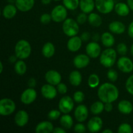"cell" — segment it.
<instances>
[{
  "label": "cell",
  "instance_id": "1f68e13d",
  "mask_svg": "<svg viewBox=\"0 0 133 133\" xmlns=\"http://www.w3.org/2000/svg\"><path fill=\"white\" fill-rule=\"evenodd\" d=\"M104 110H105V104L101 101L94 103L90 107L91 112L95 115L101 114Z\"/></svg>",
  "mask_w": 133,
  "mask_h": 133
},
{
  "label": "cell",
  "instance_id": "4dcf8cb0",
  "mask_svg": "<svg viewBox=\"0 0 133 133\" xmlns=\"http://www.w3.org/2000/svg\"><path fill=\"white\" fill-rule=\"evenodd\" d=\"M14 71L17 74L19 75H24L27 71V65L24 61L20 59L16 62L14 64Z\"/></svg>",
  "mask_w": 133,
  "mask_h": 133
},
{
  "label": "cell",
  "instance_id": "ab89813d",
  "mask_svg": "<svg viewBox=\"0 0 133 133\" xmlns=\"http://www.w3.org/2000/svg\"><path fill=\"white\" fill-rule=\"evenodd\" d=\"M117 52L121 55H125L127 52V46L125 43H120L117 45Z\"/></svg>",
  "mask_w": 133,
  "mask_h": 133
},
{
  "label": "cell",
  "instance_id": "f1b7e54d",
  "mask_svg": "<svg viewBox=\"0 0 133 133\" xmlns=\"http://www.w3.org/2000/svg\"><path fill=\"white\" fill-rule=\"evenodd\" d=\"M61 125L66 129H70L72 127L74 124L73 118L68 114H64V115L62 116L60 119Z\"/></svg>",
  "mask_w": 133,
  "mask_h": 133
},
{
  "label": "cell",
  "instance_id": "816d5d0a",
  "mask_svg": "<svg viewBox=\"0 0 133 133\" xmlns=\"http://www.w3.org/2000/svg\"><path fill=\"white\" fill-rule=\"evenodd\" d=\"M52 0H41V2L44 5H48L51 2Z\"/></svg>",
  "mask_w": 133,
  "mask_h": 133
},
{
  "label": "cell",
  "instance_id": "484cf974",
  "mask_svg": "<svg viewBox=\"0 0 133 133\" xmlns=\"http://www.w3.org/2000/svg\"><path fill=\"white\" fill-rule=\"evenodd\" d=\"M69 81L71 85L78 87L82 82V75L79 71H73L69 75Z\"/></svg>",
  "mask_w": 133,
  "mask_h": 133
},
{
  "label": "cell",
  "instance_id": "52a82bcc",
  "mask_svg": "<svg viewBox=\"0 0 133 133\" xmlns=\"http://www.w3.org/2000/svg\"><path fill=\"white\" fill-rule=\"evenodd\" d=\"M97 10L102 14H109L114 9V0H95Z\"/></svg>",
  "mask_w": 133,
  "mask_h": 133
},
{
  "label": "cell",
  "instance_id": "9f6ffc18",
  "mask_svg": "<svg viewBox=\"0 0 133 133\" xmlns=\"http://www.w3.org/2000/svg\"><path fill=\"white\" fill-rule=\"evenodd\" d=\"M103 133H113V131L110 129H105L103 131Z\"/></svg>",
  "mask_w": 133,
  "mask_h": 133
},
{
  "label": "cell",
  "instance_id": "6f0895ef",
  "mask_svg": "<svg viewBox=\"0 0 133 133\" xmlns=\"http://www.w3.org/2000/svg\"><path fill=\"white\" fill-rule=\"evenodd\" d=\"M131 55L133 56V44H132V45H131Z\"/></svg>",
  "mask_w": 133,
  "mask_h": 133
},
{
  "label": "cell",
  "instance_id": "c3c4849f",
  "mask_svg": "<svg viewBox=\"0 0 133 133\" xmlns=\"http://www.w3.org/2000/svg\"><path fill=\"white\" fill-rule=\"evenodd\" d=\"M128 35L131 38H133V21L130 23L128 28Z\"/></svg>",
  "mask_w": 133,
  "mask_h": 133
},
{
  "label": "cell",
  "instance_id": "9a60e30c",
  "mask_svg": "<svg viewBox=\"0 0 133 133\" xmlns=\"http://www.w3.org/2000/svg\"><path fill=\"white\" fill-rule=\"evenodd\" d=\"M87 127L90 132H97L101 131L103 127V120L101 118L97 116L91 118L87 124Z\"/></svg>",
  "mask_w": 133,
  "mask_h": 133
},
{
  "label": "cell",
  "instance_id": "8992f818",
  "mask_svg": "<svg viewBox=\"0 0 133 133\" xmlns=\"http://www.w3.org/2000/svg\"><path fill=\"white\" fill-rule=\"evenodd\" d=\"M52 20L55 22H62L67 18V9L64 5H58L55 6L51 12Z\"/></svg>",
  "mask_w": 133,
  "mask_h": 133
},
{
  "label": "cell",
  "instance_id": "5b68a950",
  "mask_svg": "<svg viewBox=\"0 0 133 133\" xmlns=\"http://www.w3.org/2000/svg\"><path fill=\"white\" fill-rule=\"evenodd\" d=\"M16 104L9 98H3L0 101V114L6 116L14 112L16 110Z\"/></svg>",
  "mask_w": 133,
  "mask_h": 133
},
{
  "label": "cell",
  "instance_id": "7c38bea8",
  "mask_svg": "<svg viewBox=\"0 0 133 133\" xmlns=\"http://www.w3.org/2000/svg\"><path fill=\"white\" fill-rule=\"evenodd\" d=\"M57 89L51 84H45L41 88V93L43 97L48 99H53L57 95Z\"/></svg>",
  "mask_w": 133,
  "mask_h": 133
},
{
  "label": "cell",
  "instance_id": "277c9868",
  "mask_svg": "<svg viewBox=\"0 0 133 133\" xmlns=\"http://www.w3.org/2000/svg\"><path fill=\"white\" fill-rule=\"evenodd\" d=\"M62 30L66 36L70 37L76 36L79 32V23L72 18H66L62 24Z\"/></svg>",
  "mask_w": 133,
  "mask_h": 133
},
{
  "label": "cell",
  "instance_id": "3957f363",
  "mask_svg": "<svg viewBox=\"0 0 133 133\" xmlns=\"http://www.w3.org/2000/svg\"><path fill=\"white\" fill-rule=\"evenodd\" d=\"M116 57L117 53L116 50L109 48L104 50L100 55V63L105 68H111L115 64Z\"/></svg>",
  "mask_w": 133,
  "mask_h": 133
},
{
  "label": "cell",
  "instance_id": "6da1fadb",
  "mask_svg": "<svg viewBox=\"0 0 133 133\" xmlns=\"http://www.w3.org/2000/svg\"><path fill=\"white\" fill-rule=\"evenodd\" d=\"M97 96L100 101L104 103H112L118 99L119 97V90L114 84L105 83L99 87Z\"/></svg>",
  "mask_w": 133,
  "mask_h": 133
},
{
  "label": "cell",
  "instance_id": "f907efd6",
  "mask_svg": "<svg viewBox=\"0 0 133 133\" xmlns=\"http://www.w3.org/2000/svg\"><path fill=\"white\" fill-rule=\"evenodd\" d=\"M127 2L130 9L133 10V0H127Z\"/></svg>",
  "mask_w": 133,
  "mask_h": 133
},
{
  "label": "cell",
  "instance_id": "8fae6325",
  "mask_svg": "<svg viewBox=\"0 0 133 133\" xmlns=\"http://www.w3.org/2000/svg\"><path fill=\"white\" fill-rule=\"evenodd\" d=\"M45 79L48 83L54 86L61 83L62 77L59 72L54 70H51L47 71L45 74Z\"/></svg>",
  "mask_w": 133,
  "mask_h": 133
},
{
  "label": "cell",
  "instance_id": "5bb4252c",
  "mask_svg": "<svg viewBox=\"0 0 133 133\" xmlns=\"http://www.w3.org/2000/svg\"><path fill=\"white\" fill-rule=\"evenodd\" d=\"M74 116L76 120L79 122H84L88 117V108L84 105H78L74 112Z\"/></svg>",
  "mask_w": 133,
  "mask_h": 133
},
{
  "label": "cell",
  "instance_id": "f5cc1de1",
  "mask_svg": "<svg viewBox=\"0 0 133 133\" xmlns=\"http://www.w3.org/2000/svg\"><path fill=\"white\" fill-rule=\"evenodd\" d=\"M16 58H17L16 56V57H14V56H12V57H10V58H9V61H10V62H16Z\"/></svg>",
  "mask_w": 133,
  "mask_h": 133
},
{
  "label": "cell",
  "instance_id": "d6a6232c",
  "mask_svg": "<svg viewBox=\"0 0 133 133\" xmlns=\"http://www.w3.org/2000/svg\"><path fill=\"white\" fill-rule=\"evenodd\" d=\"M63 5L68 10H74L79 6V0H62Z\"/></svg>",
  "mask_w": 133,
  "mask_h": 133
},
{
  "label": "cell",
  "instance_id": "4fadbf2b",
  "mask_svg": "<svg viewBox=\"0 0 133 133\" xmlns=\"http://www.w3.org/2000/svg\"><path fill=\"white\" fill-rule=\"evenodd\" d=\"M86 52L90 58H97L101 53V47L96 42H92L86 47Z\"/></svg>",
  "mask_w": 133,
  "mask_h": 133
},
{
  "label": "cell",
  "instance_id": "8d00e7d4",
  "mask_svg": "<svg viewBox=\"0 0 133 133\" xmlns=\"http://www.w3.org/2000/svg\"><path fill=\"white\" fill-rule=\"evenodd\" d=\"M84 99V94L82 91H77L74 94V100L77 103H81Z\"/></svg>",
  "mask_w": 133,
  "mask_h": 133
},
{
  "label": "cell",
  "instance_id": "d6986e66",
  "mask_svg": "<svg viewBox=\"0 0 133 133\" xmlns=\"http://www.w3.org/2000/svg\"><path fill=\"white\" fill-rule=\"evenodd\" d=\"M35 0H16L15 5L18 10L22 12H27L32 9Z\"/></svg>",
  "mask_w": 133,
  "mask_h": 133
},
{
  "label": "cell",
  "instance_id": "836d02e7",
  "mask_svg": "<svg viewBox=\"0 0 133 133\" xmlns=\"http://www.w3.org/2000/svg\"><path fill=\"white\" fill-rule=\"evenodd\" d=\"M88 84L90 88H96L99 84V78L97 74H92L89 76L88 79Z\"/></svg>",
  "mask_w": 133,
  "mask_h": 133
},
{
  "label": "cell",
  "instance_id": "30bf717a",
  "mask_svg": "<svg viewBox=\"0 0 133 133\" xmlns=\"http://www.w3.org/2000/svg\"><path fill=\"white\" fill-rule=\"evenodd\" d=\"M37 93L33 88H29L25 90L21 95L20 99L22 103L25 105H30L36 100Z\"/></svg>",
  "mask_w": 133,
  "mask_h": 133
},
{
  "label": "cell",
  "instance_id": "d4e9b609",
  "mask_svg": "<svg viewBox=\"0 0 133 133\" xmlns=\"http://www.w3.org/2000/svg\"><path fill=\"white\" fill-rule=\"evenodd\" d=\"M17 7L12 4L6 5L3 9V16L6 19H12L16 16L17 12Z\"/></svg>",
  "mask_w": 133,
  "mask_h": 133
},
{
  "label": "cell",
  "instance_id": "ba28073f",
  "mask_svg": "<svg viewBox=\"0 0 133 133\" xmlns=\"http://www.w3.org/2000/svg\"><path fill=\"white\" fill-rule=\"evenodd\" d=\"M74 102L70 96H66L62 97L58 103V109L63 114H68L73 110Z\"/></svg>",
  "mask_w": 133,
  "mask_h": 133
},
{
  "label": "cell",
  "instance_id": "ee69618b",
  "mask_svg": "<svg viewBox=\"0 0 133 133\" xmlns=\"http://www.w3.org/2000/svg\"><path fill=\"white\" fill-rule=\"evenodd\" d=\"M74 131L77 133H83L86 132V127L83 123H77L74 127Z\"/></svg>",
  "mask_w": 133,
  "mask_h": 133
},
{
  "label": "cell",
  "instance_id": "f6af8a7d",
  "mask_svg": "<svg viewBox=\"0 0 133 133\" xmlns=\"http://www.w3.org/2000/svg\"><path fill=\"white\" fill-rule=\"evenodd\" d=\"M36 84V81L35 78H30L28 81V86L30 88H34Z\"/></svg>",
  "mask_w": 133,
  "mask_h": 133
},
{
  "label": "cell",
  "instance_id": "d590c367",
  "mask_svg": "<svg viewBox=\"0 0 133 133\" xmlns=\"http://www.w3.org/2000/svg\"><path fill=\"white\" fill-rule=\"evenodd\" d=\"M125 88L127 92L133 96V74L129 77L126 81Z\"/></svg>",
  "mask_w": 133,
  "mask_h": 133
},
{
  "label": "cell",
  "instance_id": "7bdbcfd3",
  "mask_svg": "<svg viewBox=\"0 0 133 133\" xmlns=\"http://www.w3.org/2000/svg\"><path fill=\"white\" fill-rule=\"evenodd\" d=\"M57 89L58 93H60L61 94H65L68 91V87L64 83H60L59 84H57Z\"/></svg>",
  "mask_w": 133,
  "mask_h": 133
},
{
  "label": "cell",
  "instance_id": "db71d44e",
  "mask_svg": "<svg viewBox=\"0 0 133 133\" xmlns=\"http://www.w3.org/2000/svg\"><path fill=\"white\" fill-rule=\"evenodd\" d=\"M99 35H97V34H96L95 35H94L93 39L95 41H97V40H99Z\"/></svg>",
  "mask_w": 133,
  "mask_h": 133
},
{
  "label": "cell",
  "instance_id": "e575fe53",
  "mask_svg": "<svg viewBox=\"0 0 133 133\" xmlns=\"http://www.w3.org/2000/svg\"><path fill=\"white\" fill-rule=\"evenodd\" d=\"M132 132V127L129 123H122L119 126L118 129V133H131Z\"/></svg>",
  "mask_w": 133,
  "mask_h": 133
},
{
  "label": "cell",
  "instance_id": "cb8c5ba5",
  "mask_svg": "<svg viewBox=\"0 0 133 133\" xmlns=\"http://www.w3.org/2000/svg\"><path fill=\"white\" fill-rule=\"evenodd\" d=\"M130 8L127 4L123 2L118 3L115 5L114 10L118 15L120 16H127L130 12Z\"/></svg>",
  "mask_w": 133,
  "mask_h": 133
},
{
  "label": "cell",
  "instance_id": "ac0fdd59",
  "mask_svg": "<svg viewBox=\"0 0 133 133\" xmlns=\"http://www.w3.org/2000/svg\"><path fill=\"white\" fill-rule=\"evenodd\" d=\"M15 123L19 127H24L29 122V114L25 110H19L14 117Z\"/></svg>",
  "mask_w": 133,
  "mask_h": 133
},
{
  "label": "cell",
  "instance_id": "b9f144b4",
  "mask_svg": "<svg viewBox=\"0 0 133 133\" xmlns=\"http://www.w3.org/2000/svg\"><path fill=\"white\" fill-rule=\"evenodd\" d=\"M88 19V16L86 14V13L83 12V13H80L79 15L77 16V22L80 25H83L87 22V20Z\"/></svg>",
  "mask_w": 133,
  "mask_h": 133
},
{
  "label": "cell",
  "instance_id": "60d3db41",
  "mask_svg": "<svg viewBox=\"0 0 133 133\" xmlns=\"http://www.w3.org/2000/svg\"><path fill=\"white\" fill-rule=\"evenodd\" d=\"M52 19L51 15V14H48V13H44L42 15H41L40 18V22H41L42 24L47 25L51 22Z\"/></svg>",
  "mask_w": 133,
  "mask_h": 133
},
{
  "label": "cell",
  "instance_id": "7a4b0ae2",
  "mask_svg": "<svg viewBox=\"0 0 133 133\" xmlns=\"http://www.w3.org/2000/svg\"><path fill=\"white\" fill-rule=\"evenodd\" d=\"M31 51L32 48L31 44L28 41L23 39L19 40L14 48L15 55L17 58L22 60L28 58L31 55Z\"/></svg>",
  "mask_w": 133,
  "mask_h": 133
},
{
  "label": "cell",
  "instance_id": "9c48e42d",
  "mask_svg": "<svg viewBox=\"0 0 133 133\" xmlns=\"http://www.w3.org/2000/svg\"><path fill=\"white\" fill-rule=\"evenodd\" d=\"M118 69L122 72L129 74L133 70V62L131 58L127 57H122L117 62Z\"/></svg>",
  "mask_w": 133,
  "mask_h": 133
},
{
  "label": "cell",
  "instance_id": "603a6c76",
  "mask_svg": "<svg viewBox=\"0 0 133 133\" xmlns=\"http://www.w3.org/2000/svg\"><path fill=\"white\" fill-rule=\"evenodd\" d=\"M109 28L112 32L117 35L123 34L125 31V25L119 21H114L111 22L109 24Z\"/></svg>",
  "mask_w": 133,
  "mask_h": 133
},
{
  "label": "cell",
  "instance_id": "f35d334b",
  "mask_svg": "<svg viewBox=\"0 0 133 133\" xmlns=\"http://www.w3.org/2000/svg\"><path fill=\"white\" fill-rule=\"evenodd\" d=\"M61 112L57 110H51L48 113V118L51 120H56L61 116Z\"/></svg>",
  "mask_w": 133,
  "mask_h": 133
},
{
  "label": "cell",
  "instance_id": "e0dca14e",
  "mask_svg": "<svg viewBox=\"0 0 133 133\" xmlns=\"http://www.w3.org/2000/svg\"><path fill=\"white\" fill-rule=\"evenodd\" d=\"M81 38L78 36H74L70 38L67 43V48L71 52H76L81 48L82 45Z\"/></svg>",
  "mask_w": 133,
  "mask_h": 133
},
{
  "label": "cell",
  "instance_id": "7dc6e473",
  "mask_svg": "<svg viewBox=\"0 0 133 133\" xmlns=\"http://www.w3.org/2000/svg\"><path fill=\"white\" fill-rule=\"evenodd\" d=\"M90 37V35L88 32H83L81 35V38L83 41H87V40H89Z\"/></svg>",
  "mask_w": 133,
  "mask_h": 133
},
{
  "label": "cell",
  "instance_id": "680465c9",
  "mask_svg": "<svg viewBox=\"0 0 133 133\" xmlns=\"http://www.w3.org/2000/svg\"><path fill=\"white\" fill-rule=\"evenodd\" d=\"M53 1H60V0H53Z\"/></svg>",
  "mask_w": 133,
  "mask_h": 133
},
{
  "label": "cell",
  "instance_id": "7402d4cb",
  "mask_svg": "<svg viewBox=\"0 0 133 133\" xmlns=\"http://www.w3.org/2000/svg\"><path fill=\"white\" fill-rule=\"evenodd\" d=\"M79 6L83 12L88 14L93 11L96 5L94 0H80Z\"/></svg>",
  "mask_w": 133,
  "mask_h": 133
},
{
  "label": "cell",
  "instance_id": "44dd1931",
  "mask_svg": "<svg viewBox=\"0 0 133 133\" xmlns=\"http://www.w3.org/2000/svg\"><path fill=\"white\" fill-rule=\"evenodd\" d=\"M118 109L123 114H130L133 110V105L128 100H122L118 105Z\"/></svg>",
  "mask_w": 133,
  "mask_h": 133
},
{
  "label": "cell",
  "instance_id": "bcb514c9",
  "mask_svg": "<svg viewBox=\"0 0 133 133\" xmlns=\"http://www.w3.org/2000/svg\"><path fill=\"white\" fill-rule=\"evenodd\" d=\"M113 105L112 103H105V110L108 112H110L112 110Z\"/></svg>",
  "mask_w": 133,
  "mask_h": 133
},
{
  "label": "cell",
  "instance_id": "2e32d148",
  "mask_svg": "<svg viewBox=\"0 0 133 133\" xmlns=\"http://www.w3.org/2000/svg\"><path fill=\"white\" fill-rule=\"evenodd\" d=\"M90 57L88 55L80 54L74 58V64L77 68L82 69L88 66L90 64Z\"/></svg>",
  "mask_w": 133,
  "mask_h": 133
},
{
  "label": "cell",
  "instance_id": "83f0119b",
  "mask_svg": "<svg viewBox=\"0 0 133 133\" xmlns=\"http://www.w3.org/2000/svg\"><path fill=\"white\" fill-rule=\"evenodd\" d=\"M55 52V48L51 42H47L43 45L42 53L45 58H51L53 57Z\"/></svg>",
  "mask_w": 133,
  "mask_h": 133
},
{
  "label": "cell",
  "instance_id": "11a10c76",
  "mask_svg": "<svg viewBox=\"0 0 133 133\" xmlns=\"http://www.w3.org/2000/svg\"><path fill=\"white\" fill-rule=\"evenodd\" d=\"M3 62H0V74L3 72Z\"/></svg>",
  "mask_w": 133,
  "mask_h": 133
},
{
  "label": "cell",
  "instance_id": "ffe728a7",
  "mask_svg": "<svg viewBox=\"0 0 133 133\" xmlns=\"http://www.w3.org/2000/svg\"><path fill=\"white\" fill-rule=\"evenodd\" d=\"M54 127L52 123L48 121H43L40 122L35 127L36 133H50L53 132Z\"/></svg>",
  "mask_w": 133,
  "mask_h": 133
},
{
  "label": "cell",
  "instance_id": "f546056e",
  "mask_svg": "<svg viewBox=\"0 0 133 133\" xmlns=\"http://www.w3.org/2000/svg\"><path fill=\"white\" fill-rule=\"evenodd\" d=\"M88 21L90 24L94 27H99L102 23V19L99 14L91 12L88 16Z\"/></svg>",
  "mask_w": 133,
  "mask_h": 133
},
{
  "label": "cell",
  "instance_id": "681fc988",
  "mask_svg": "<svg viewBox=\"0 0 133 133\" xmlns=\"http://www.w3.org/2000/svg\"><path fill=\"white\" fill-rule=\"evenodd\" d=\"M66 132V131L64 128H61V127H56V128H54L53 131V132L54 133H65Z\"/></svg>",
  "mask_w": 133,
  "mask_h": 133
},
{
  "label": "cell",
  "instance_id": "74e56055",
  "mask_svg": "<svg viewBox=\"0 0 133 133\" xmlns=\"http://www.w3.org/2000/svg\"><path fill=\"white\" fill-rule=\"evenodd\" d=\"M107 75V78L110 81L116 82L118 80V74L116 70H112V69L109 70V71H108Z\"/></svg>",
  "mask_w": 133,
  "mask_h": 133
},
{
  "label": "cell",
  "instance_id": "4316f807",
  "mask_svg": "<svg viewBox=\"0 0 133 133\" xmlns=\"http://www.w3.org/2000/svg\"><path fill=\"white\" fill-rule=\"evenodd\" d=\"M101 42L104 46L110 48L115 43V38L111 33L109 32H105L102 34L101 36Z\"/></svg>",
  "mask_w": 133,
  "mask_h": 133
}]
</instances>
